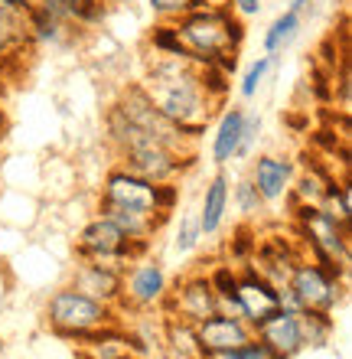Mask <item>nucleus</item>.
<instances>
[{
  "label": "nucleus",
  "mask_w": 352,
  "mask_h": 359,
  "mask_svg": "<svg viewBox=\"0 0 352 359\" xmlns=\"http://www.w3.org/2000/svg\"><path fill=\"white\" fill-rule=\"evenodd\" d=\"M192 59H176V56H150L143 59V79L141 86L150 95V102L160 108L167 121L180 128L183 141L192 144L199 141L206 128H209L212 114L222 104L212 102V95L202 86V76Z\"/></svg>",
  "instance_id": "1"
},
{
  "label": "nucleus",
  "mask_w": 352,
  "mask_h": 359,
  "mask_svg": "<svg viewBox=\"0 0 352 359\" xmlns=\"http://www.w3.org/2000/svg\"><path fill=\"white\" fill-rule=\"evenodd\" d=\"M173 23L196 66H212L225 53H241L248 36L245 20L232 13V7H199Z\"/></svg>",
  "instance_id": "2"
},
{
  "label": "nucleus",
  "mask_w": 352,
  "mask_h": 359,
  "mask_svg": "<svg viewBox=\"0 0 352 359\" xmlns=\"http://www.w3.org/2000/svg\"><path fill=\"white\" fill-rule=\"evenodd\" d=\"M118 313H121L118 307H108V304L88 297V294H82L72 284L59 287L46 304V320L52 327V333L62 337V340L78 343V346H85L92 333L115 327Z\"/></svg>",
  "instance_id": "3"
},
{
  "label": "nucleus",
  "mask_w": 352,
  "mask_h": 359,
  "mask_svg": "<svg viewBox=\"0 0 352 359\" xmlns=\"http://www.w3.org/2000/svg\"><path fill=\"white\" fill-rule=\"evenodd\" d=\"M101 199L105 203H115V206H127L137 209V212H147V216L157 219H170V212L180 206V180H163V183H153V180H143L137 173H131L127 167H111L105 173V183H101Z\"/></svg>",
  "instance_id": "4"
},
{
  "label": "nucleus",
  "mask_w": 352,
  "mask_h": 359,
  "mask_svg": "<svg viewBox=\"0 0 352 359\" xmlns=\"http://www.w3.org/2000/svg\"><path fill=\"white\" fill-rule=\"evenodd\" d=\"M343 297H346L343 278H336L333 271H326L323 265H316L310 258H300L294 271L287 274V281L281 284V307H287V311L336 313Z\"/></svg>",
  "instance_id": "5"
},
{
  "label": "nucleus",
  "mask_w": 352,
  "mask_h": 359,
  "mask_svg": "<svg viewBox=\"0 0 352 359\" xmlns=\"http://www.w3.org/2000/svg\"><path fill=\"white\" fill-rule=\"evenodd\" d=\"M147 248H150L147 242H134L131 236H124L121 229L101 212L95 219H88L76 238L78 262H98V265H111L118 271L134 265Z\"/></svg>",
  "instance_id": "6"
},
{
  "label": "nucleus",
  "mask_w": 352,
  "mask_h": 359,
  "mask_svg": "<svg viewBox=\"0 0 352 359\" xmlns=\"http://www.w3.org/2000/svg\"><path fill=\"white\" fill-rule=\"evenodd\" d=\"M115 104L121 108L124 114H127V118H131L134 124H137V128H141V131L150 134V137H157V141H163V144H170V147H176V151H196L192 144L183 141L180 128L163 118L160 108L150 102V95L143 92L141 82H127V86H121Z\"/></svg>",
  "instance_id": "7"
},
{
  "label": "nucleus",
  "mask_w": 352,
  "mask_h": 359,
  "mask_svg": "<svg viewBox=\"0 0 352 359\" xmlns=\"http://www.w3.org/2000/svg\"><path fill=\"white\" fill-rule=\"evenodd\" d=\"M170 294V281L160 262L153 258H137L131 268H124L121 284V311H153L163 307Z\"/></svg>",
  "instance_id": "8"
},
{
  "label": "nucleus",
  "mask_w": 352,
  "mask_h": 359,
  "mask_svg": "<svg viewBox=\"0 0 352 359\" xmlns=\"http://www.w3.org/2000/svg\"><path fill=\"white\" fill-rule=\"evenodd\" d=\"M235 301L241 311V320L255 330L258 323H265L271 313L281 311V287L274 281H267L265 274H258L251 265H238Z\"/></svg>",
  "instance_id": "9"
},
{
  "label": "nucleus",
  "mask_w": 352,
  "mask_h": 359,
  "mask_svg": "<svg viewBox=\"0 0 352 359\" xmlns=\"http://www.w3.org/2000/svg\"><path fill=\"white\" fill-rule=\"evenodd\" d=\"M163 307L170 311V317H180L186 323H202L206 317L212 313H219V297L212 291L209 284V274H186L180 284H176V291L167 294V301Z\"/></svg>",
  "instance_id": "10"
},
{
  "label": "nucleus",
  "mask_w": 352,
  "mask_h": 359,
  "mask_svg": "<svg viewBox=\"0 0 352 359\" xmlns=\"http://www.w3.org/2000/svg\"><path fill=\"white\" fill-rule=\"evenodd\" d=\"M255 340L265 343L267 353L274 359H297L307 350L304 333H300V320H297V311H287V307L271 313L265 323H258Z\"/></svg>",
  "instance_id": "11"
},
{
  "label": "nucleus",
  "mask_w": 352,
  "mask_h": 359,
  "mask_svg": "<svg viewBox=\"0 0 352 359\" xmlns=\"http://www.w3.org/2000/svg\"><path fill=\"white\" fill-rule=\"evenodd\" d=\"M23 20H27V29L36 46L76 49L78 43H82V36H88L85 29H78L76 23H69V20H62L59 13H52V10H46V7H39V4H33V7L23 13Z\"/></svg>",
  "instance_id": "12"
},
{
  "label": "nucleus",
  "mask_w": 352,
  "mask_h": 359,
  "mask_svg": "<svg viewBox=\"0 0 352 359\" xmlns=\"http://www.w3.org/2000/svg\"><path fill=\"white\" fill-rule=\"evenodd\" d=\"M196 337H199V346L206 356H219V353L238 350L241 343H248L255 337V330L248 327L241 317H232V313H212L202 323H196Z\"/></svg>",
  "instance_id": "13"
},
{
  "label": "nucleus",
  "mask_w": 352,
  "mask_h": 359,
  "mask_svg": "<svg viewBox=\"0 0 352 359\" xmlns=\"http://www.w3.org/2000/svg\"><path fill=\"white\" fill-rule=\"evenodd\" d=\"M297 163L290 157H281V154H258L251 161V173L248 180L255 183V189L261 193L265 203H281L287 196V189L294 183Z\"/></svg>",
  "instance_id": "14"
},
{
  "label": "nucleus",
  "mask_w": 352,
  "mask_h": 359,
  "mask_svg": "<svg viewBox=\"0 0 352 359\" xmlns=\"http://www.w3.org/2000/svg\"><path fill=\"white\" fill-rule=\"evenodd\" d=\"M121 284L124 271H118L111 265H98V262H82L76 268V278H72V287L108 304V307H118V311H121Z\"/></svg>",
  "instance_id": "15"
},
{
  "label": "nucleus",
  "mask_w": 352,
  "mask_h": 359,
  "mask_svg": "<svg viewBox=\"0 0 352 359\" xmlns=\"http://www.w3.org/2000/svg\"><path fill=\"white\" fill-rule=\"evenodd\" d=\"M229 193H232V177L225 173V167H219L216 177L206 183V189H202L199 216H196L202 238L219 236L222 222H225V216H229Z\"/></svg>",
  "instance_id": "16"
},
{
  "label": "nucleus",
  "mask_w": 352,
  "mask_h": 359,
  "mask_svg": "<svg viewBox=\"0 0 352 359\" xmlns=\"http://www.w3.org/2000/svg\"><path fill=\"white\" fill-rule=\"evenodd\" d=\"M241 121H245V108L241 104H222L216 131L209 141V161L216 167H229L238 157V137H241Z\"/></svg>",
  "instance_id": "17"
},
{
  "label": "nucleus",
  "mask_w": 352,
  "mask_h": 359,
  "mask_svg": "<svg viewBox=\"0 0 352 359\" xmlns=\"http://www.w3.org/2000/svg\"><path fill=\"white\" fill-rule=\"evenodd\" d=\"M36 43L29 36L27 20L0 7V66L10 76L13 66H23V53H33Z\"/></svg>",
  "instance_id": "18"
},
{
  "label": "nucleus",
  "mask_w": 352,
  "mask_h": 359,
  "mask_svg": "<svg viewBox=\"0 0 352 359\" xmlns=\"http://www.w3.org/2000/svg\"><path fill=\"white\" fill-rule=\"evenodd\" d=\"M33 4L59 13L62 20L76 23V27L85 29V33L101 29L108 23V13H111V7H108L105 0H33Z\"/></svg>",
  "instance_id": "19"
},
{
  "label": "nucleus",
  "mask_w": 352,
  "mask_h": 359,
  "mask_svg": "<svg viewBox=\"0 0 352 359\" xmlns=\"http://www.w3.org/2000/svg\"><path fill=\"white\" fill-rule=\"evenodd\" d=\"M98 212L111 219L124 236H131L134 242H147V245H150V238L163 226V219L147 216V212H137V209H127V206H115V203H105V199H98Z\"/></svg>",
  "instance_id": "20"
},
{
  "label": "nucleus",
  "mask_w": 352,
  "mask_h": 359,
  "mask_svg": "<svg viewBox=\"0 0 352 359\" xmlns=\"http://www.w3.org/2000/svg\"><path fill=\"white\" fill-rule=\"evenodd\" d=\"M300 29H304V13H297L294 7L281 10V13L267 23L265 36H261V49H265V56H271V59L284 56L287 49L294 46V39L300 36Z\"/></svg>",
  "instance_id": "21"
},
{
  "label": "nucleus",
  "mask_w": 352,
  "mask_h": 359,
  "mask_svg": "<svg viewBox=\"0 0 352 359\" xmlns=\"http://www.w3.org/2000/svg\"><path fill=\"white\" fill-rule=\"evenodd\" d=\"M163 343L167 350L176 359H206L199 346V337H196V323H186L180 317H170L167 327H163Z\"/></svg>",
  "instance_id": "22"
},
{
  "label": "nucleus",
  "mask_w": 352,
  "mask_h": 359,
  "mask_svg": "<svg viewBox=\"0 0 352 359\" xmlns=\"http://www.w3.org/2000/svg\"><path fill=\"white\" fill-rule=\"evenodd\" d=\"M147 53L150 56H176V59H192L186 43L176 33V23H167V20H153V27L147 29ZM196 62V59H192Z\"/></svg>",
  "instance_id": "23"
},
{
  "label": "nucleus",
  "mask_w": 352,
  "mask_h": 359,
  "mask_svg": "<svg viewBox=\"0 0 352 359\" xmlns=\"http://www.w3.org/2000/svg\"><path fill=\"white\" fill-rule=\"evenodd\" d=\"M229 206H235L238 209V216L245 219V222H258V219L265 216V209H267V203L261 199V193L255 189V183L251 180H238L235 187H232V193H229Z\"/></svg>",
  "instance_id": "24"
},
{
  "label": "nucleus",
  "mask_w": 352,
  "mask_h": 359,
  "mask_svg": "<svg viewBox=\"0 0 352 359\" xmlns=\"http://www.w3.org/2000/svg\"><path fill=\"white\" fill-rule=\"evenodd\" d=\"M297 320H300V333H304V346H326L336 330L333 313L323 311H297Z\"/></svg>",
  "instance_id": "25"
},
{
  "label": "nucleus",
  "mask_w": 352,
  "mask_h": 359,
  "mask_svg": "<svg viewBox=\"0 0 352 359\" xmlns=\"http://www.w3.org/2000/svg\"><path fill=\"white\" fill-rule=\"evenodd\" d=\"M271 69H274V59L265 56V53H261L255 62H248V69L241 72V79H238V95H241L245 102L258 98V92L265 88L267 76H271Z\"/></svg>",
  "instance_id": "26"
},
{
  "label": "nucleus",
  "mask_w": 352,
  "mask_h": 359,
  "mask_svg": "<svg viewBox=\"0 0 352 359\" xmlns=\"http://www.w3.org/2000/svg\"><path fill=\"white\" fill-rule=\"evenodd\" d=\"M147 7H150L153 20H167V23H173V20L186 17V13L206 7V4H202V0H147Z\"/></svg>",
  "instance_id": "27"
},
{
  "label": "nucleus",
  "mask_w": 352,
  "mask_h": 359,
  "mask_svg": "<svg viewBox=\"0 0 352 359\" xmlns=\"http://www.w3.org/2000/svg\"><path fill=\"white\" fill-rule=\"evenodd\" d=\"M261 137V114L258 111H245V121H241V137H238V157L235 161H248L255 154V144Z\"/></svg>",
  "instance_id": "28"
},
{
  "label": "nucleus",
  "mask_w": 352,
  "mask_h": 359,
  "mask_svg": "<svg viewBox=\"0 0 352 359\" xmlns=\"http://www.w3.org/2000/svg\"><path fill=\"white\" fill-rule=\"evenodd\" d=\"M199 238H202L199 222H196L192 216H183V219H180V229H176V242H173L176 255H190L192 248L199 245Z\"/></svg>",
  "instance_id": "29"
},
{
  "label": "nucleus",
  "mask_w": 352,
  "mask_h": 359,
  "mask_svg": "<svg viewBox=\"0 0 352 359\" xmlns=\"http://www.w3.org/2000/svg\"><path fill=\"white\" fill-rule=\"evenodd\" d=\"M206 359H274L271 353H267V346L261 340H251L241 343L238 350H229V353H219V356H206Z\"/></svg>",
  "instance_id": "30"
},
{
  "label": "nucleus",
  "mask_w": 352,
  "mask_h": 359,
  "mask_svg": "<svg viewBox=\"0 0 352 359\" xmlns=\"http://www.w3.org/2000/svg\"><path fill=\"white\" fill-rule=\"evenodd\" d=\"M229 7L241 20H255L261 13V7H265V0H229Z\"/></svg>",
  "instance_id": "31"
},
{
  "label": "nucleus",
  "mask_w": 352,
  "mask_h": 359,
  "mask_svg": "<svg viewBox=\"0 0 352 359\" xmlns=\"http://www.w3.org/2000/svg\"><path fill=\"white\" fill-rule=\"evenodd\" d=\"M0 7L10 10V13H20V17H23V13H27L33 4H27V0H0Z\"/></svg>",
  "instance_id": "32"
},
{
  "label": "nucleus",
  "mask_w": 352,
  "mask_h": 359,
  "mask_svg": "<svg viewBox=\"0 0 352 359\" xmlns=\"http://www.w3.org/2000/svg\"><path fill=\"white\" fill-rule=\"evenodd\" d=\"M316 0H290V7L297 10V13H307V10H314Z\"/></svg>",
  "instance_id": "33"
},
{
  "label": "nucleus",
  "mask_w": 352,
  "mask_h": 359,
  "mask_svg": "<svg viewBox=\"0 0 352 359\" xmlns=\"http://www.w3.org/2000/svg\"><path fill=\"white\" fill-rule=\"evenodd\" d=\"M7 108H3V98H0V137H3V134H7Z\"/></svg>",
  "instance_id": "34"
},
{
  "label": "nucleus",
  "mask_w": 352,
  "mask_h": 359,
  "mask_svg": "<svg viewBox=\"0 0 352 359\" xmlns=\"http://www.w3.org/2000/svg\"><path fill=\"white\" fill-rule=\"evenodd\" d=\"M76 359H105V356H98L95 350H88V346H82V350L76 353Z\"/></svg>",
  "instance_id": "35"
},
{
  "label": "nucleus",
  "mask_w": 352,
  "mask_h": 359,
  "mask_svg": "<svg viewBox=\"0 0 352 359\" xmlns=\"http://www.w3.org/2000/svg\"><path fill=\"white\" fill-rule=\"evenodd\" d=\"M108 7H131V4H137V0H105Z\"/></svg>",
  "instance_id": "36"
},
{
  "label": "nucleus",
  "mask_w": 352,
  "mask_h": 359,
  "mask_svg": "<svg viewBox=\"0 0 352 359\" xmlns=\"http://www.w3.org/2000/svg\"><path fill=\"white\" fill-rule=\"evenodd\" d=\"M206 7H229V0H202Z\"/></svg>",
  "instance_id": "37"
},
{
  "label": "nucleus",
  "mask_w": 352,
  "mask_h": 359,
  "mask_svg": "<svg viewBox=\"0 0 352 359\" xmlns=\"http://www.w3.org/2000/svg\"><path fill=\"white\" fill-rule=\"evenodd\" d=\"M127 359H141V356H127Z\"/></svg>",
  "instance_id": "38"
}]
</instances>
